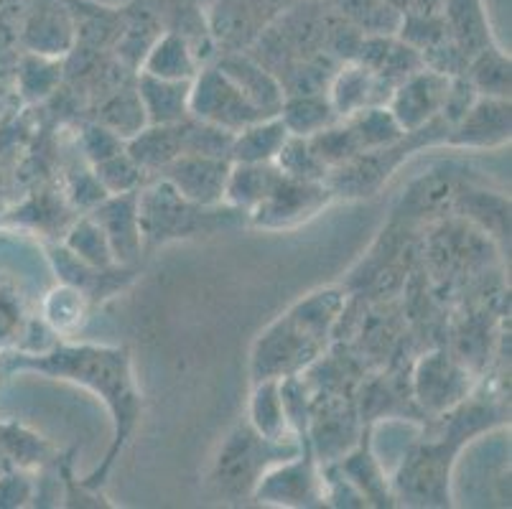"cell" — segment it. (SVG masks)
I'll list each match as a JSON object with an SVG mask.
<instances>
[{
	"label": "cell",
	"instance_id": "52a82bcc",
	"mask_svg": "<svg viewBox=\"0 0 512 509\" xmlns=\"http://www.w3.org/2000/svg\"><path fill=\"white\" fill-rule=\"evenodd\" d=\"M451 77L421 67L418 72L408 74L393 90L388 100V110L403 128V133H413L439 118L441 105L449 92Z\"/></svg>",
	"mask_w": 512,
	"mask_h": 509
},
{
	"label": "cell",
	"instance_id": "7c38bea8",
	"mask_svg": "<svg viewBox=\"0 0 512 509\" xmlns=\"http://www.w3.org/2000/svg\"><path fill=\"white\" fill-rule=\"evenodd\" d=\"M510 140V102L507 97L479 95L462 118L446 133L444 143L459 148H490Z\"/></svg>",
	"mask_w": 512,
	"mask_h": 509
},
{
	"label": "cell",
	"instance_id": "ffe728a7",
	"mask_svg": "<svg viewBox=\"0 0 512 509\" xmlns=\"http://www.w3.org/2000/svg\"><path fill=\"white\" fill-rule=\"evenodd\" d=\"M288 130L278 115L263 118L248 128L237 130L232 138L230 161L232 163H273L278 151L288 140Z\"/></svg>",
	"mask_w": 512,
	"mask_h": 509
},
{
	"label": "cell",
	"instance_id": "f1b7e54d",
	"mask_svg": "<svg viewBox=\"0 0 512 509\" xmlns=\"http://www.w3.org/2000/svg\"><path fill=\"white\" fill-rule=\"evenodd\" d=\"M105 128L113 130L115 135H120L123 140L133 138L136 133H141L146 128V112H143L141 97L138 92H128V95H118L115 100H110L102 110V120Z\"/></svg>",
	"mask_w": 512,
	"mask_h": 509
},
{
	"label": "cell",
	"instance_id": "8992f818",
	"mask_svg": "<svg viewBox=\"0 0 512 509\" xmlns=\"http://www.w3.org/2000/svg\"><path fill=\"white\" fill-rule=\"evenodd\" d=\"M451 454L454 446L449 443H426L413 448L393 482L398 497L416 504H444Z\"/></svg>",
	"mask_w": 512,
	"mask_h": 509
},
{
	"label": "cell",
	"instance_id": "d4e9b609",
	"mask_svg": "<svg viewBox=\"0 0 512 509\" xmlns=\"http://www.w3.org/2000/svg\"><path fill=\"white\" fill-rule=\"evenodd\" d=\"M344 476L349 479V484L362 494V499H370L375 504H390V492H388V484H385V474L377 464V459L372 456V451L367 448H360L357 454L347 456L339 466Z\"/></svg>",
	"mask_w": 512,
	"mask_h": 509
},
{
	"label": "cell",
	"instance_id": "4dcf8cb0",
	"mask_svg": "<svg viewBox=\"0 0 512 509\" xmlns=\"http://www.w3.org/2000/svg\"><path fill=\"white\" fill-rule=\"evenodd\" d=\"M29 44L39 54H64L72 44V28L59 16H39L29 26Z\"/></svg>",
	"mask_w": 512,
	"mask_h": 509
},
{
	"label": "cell",
	"instance_id": "836d02e7",
	"mask_svg": "<svg viewBox=\"0 0 512 509\" xmlns=\"http://www.w3.org/2000/svg\"><path fill=\"white\" fill-rule=\"evenodd\" d=\"M69 191H72V199L77 207H85V209H95L97 204L105 199V189L100 186V181H97L95 171H87V174H79L74 176L72 186H69Z\"/></svg>",
	"mask_w": 512,
	"mask_h": 509
},
{
	"label": "cell",
	"instance_id": "6da1fadb",
	"mask_svg": "<svg viewBox=\"0 0 512 509\" xmlns=\"http://www.w3.org/2000/svg\"><path fill=\"white\" fill-rule=\"evenodd\" d=\"M13 364L77 382L105 400L115 426L113 446L107 451L105 461L95 469V474L82 482L87 489L97 487L118 461L120 451L136 431L138 415H141V392L133 380L128 352L118 347H95V344H59L46 354H18Z\"/></svg>",
	"mask_w": 512,
	"mask_h": 509
},
{
	"label": "cell",
	"instance_id": "30bf717a",
	"mask_svg": "<svg viewBox=\"0 0 512 509\" xmlns=\"http://www.w3.org/2000/svg\"><path fill=\"white\" fill-rule=\"evenodd\" d=\"M283 454H299V446L293 443V446L283 448V443L265 441L253 428H240L237 433H232L225 451L220 454L217 476H220V482L230 484V487H240V484L255 487L260 474L268 469V459L265 456H278V459H283Z\"/></svg>",
	"mask_w": 512,
	"mask_h": 509
},
{
	"label": "cell",
	"instance_id": "ba28073f",
	"mask_svg": "<svg viewBox=\"0 0 512 509\" xmlns=\"http://www.w3.org/2000/svg\"><path fill=\"white\" fill-rule=\"evenodd\" d=\"M230 166V158L181 153L179 158H174L164 168V179L192 204H199V207H222L225 204V184Z\"/></svg>",
	"mask_w": 512,
	"mask_h": 509
},
{
	"label": "cell",
	"instance_id": "1f68e13d",
	"mask_svg": "<svg viewBox=\"0 0 512 509\" xmlns=\"http://www.w3.org/2000/svg\"><path fill=\"white\" fill-rule=\"evenodd\" d=\"M82 314H85V298H82V291L72 286H64L59 291L51 293L49 306H46V316L57 329H72L82 321Z\"/></svg>",
	"mask_w": 512,
	"mask_h": 509
},
{
	"label": "cell",
	"instance_id": "8fae6325",
	"mask_svg": "<svg viewBox=\"0 0 512 509\" xmlns=\"http://www.w3.org/2000/svg\"><path fill=\"white\" fill-rule=\"evenodd\" d=\"M90 217L100 224L105 232L107 245L113 250L115 263H133L141 258L143 235L141 222H138V191L128 194L105 196L100 204L90 212Z\"/></svg>",
	"mask_w": 512,
	"mask_h": 509
},
{
	"label": "cell",
	"instance_id": "e575fe53",
	"mask_svg": "<svg viewBox=\"0 0 512 509\" xmlns=\"http://www.w3.org/2000/svg\"><path fill=\"white\" fill-rule=\"evenodd\" d=\"M13 489H8V479L0 482V507H16L31 497V487L23 482L21 476H13Z\"/></svg>",
	"mask_w": 512,
	"mask_h": 509
},
{
	"label": "cell",
	"instance_id": "d6a6232c",
	"mask_svg": "<svg viewBox=\"0 0 512 509\" xmlns=\"http://www.w3.org/2000/svg\"><path fill=\"white\" fill-rule=\"evenodd\" d=\"M79 146L85 151L87 161L100 163L105 161V158L115 156V153L125 151V140L120 138V135H115L110 128H105L102 123H97L85 128V133L79 138Z\"/></svg>",
	"mask_w": 512,
	"mask_h": 509
},
{
	"label": "cell",
	"instance_id": "4316f807",
	"mask_svg": "<svg viewBox=\"0 0 512 509\" xmlns=\"http://www.w3.org/2000/svg\"><path fill=\"white\" fill-rule=\"evenodd\" d=\"M309 143L329 171H332V168L344 166V163L352 161V158L362 153L360 146H357L355 135H352V130L347 128L344 120H337V123L329 125V128L311 135Z\"/></svg>",
	"mask_w": 512,
	"mask_h": 509
},
{
	"label": "cell",
	"instance_id": "9a60e30c",
	"mask_svg": "<svg viewBox=\"0 0 512 509\" xmlns=\"http://www.w3.org/2000/svg\"><path fill=\"white\" fill-rule=\"evenodd\" d=\"M125 153L141 166L143 174L164 171L184 153V120L171 125H146L141 133L125 140Z\"/></svg>",
	"mask_w": 512,
	"mask_h": 509
},
{
	"label": "cell",
	"instance_id": "603a6c76",
	"mask_svg": "<svg viewBox=\"0 0 512 509\" xmlns=\"http://www.w3.org/2000/svg\"><path fill=\"white\" fill-rule=\"evenodd\" d=\"M347 123V128L355 135L360 151H377V148H388L398 140L406 138L403 128L398 125V120L393 118V112L388 110V105H372L362 107V110L352 112L347 118H342Z\"/></svg>",
	"mask_w": 512,
	"mask_h": 509
},
{
	"label": "cell",
	"instance_id": "f546056e",
	"mask_svg": "<svg viewBox=\"0 0 512 509\" xmlns=\"http://www.w3.org/2000/svg\"><path fill=\"white\" fill-rule=\"evenodd\" d=\"M469 82L477 90V95L484 97H507L510 95V62L500 54H484L474 62Z\"/></svg>",
	"mask_w": 512,
	"mask_h": 509
},
{
	"label": "cell",
	"instance_id": "e0dca14e",
	"mask_svg": "<svg viewBox=\"0 0 512 509\" xmlns=\"http://www.w3.org/2000/svg\"><path fill=\"white\" fill-rule=\"evenodd\" d=\"M141 72L158 79H171V82H192L199 72V59L189 41L171 31L153 41L151 49L143 56Z\"/></svg>",
	"mask_w": 512,
	"mask_h": 509
},
{
	"label": "cell",
	"instance_id": "277c9868",
	"mask_svg": "<svg viewBox=\"0 0 512 509\" xmlns=\"http://www.w3.org/2000/svg\"><path fill=\"white\" fill-rule=\"evenodd\" d=\"M189 118L237 133L268 115H263L248 97L242 95L240 87L220 67H209L199 69L197 77L192 79Z\"/></svg>",
	"mask_w": 512,
	"mask_h": 509
},
{
	"label": "cell",
	"instance_id": "cb8c5ba5",
	"mask_svg": "<svg viewBox=\"0 0 512 509\" xmlns=\"http://www.w3.org/2000/svg\"><path fill=\"white\" fill-rule=\"evenodd\" d=\"M276 168L283 176L296 181H319V184H327L329 168L324 166L319 156L311 148L309 138H296V135H288V140L283 143V148L276 156Z\"/></svg>",
	"mask_w": 512,
	"mask_h": 509
},
{
	"label": "cell",
	"instance_id": "3957f363",
	"mask_svg": "<svg viewBox=\"0 0 512 509\" xmlns=\"http://www.w3.org/2000/svg\"><path fill=\"white\" fill-rule=\"evenodd\" d=\"M220 207H199L179 194L166 179L138 189V222L143 245H164L179 237L197 235L212 222Z\"/></svg>",
	"mask_w": 512,
	"mask_h": 509
},
{
	"label": "cell",
	"instance_id": "9c48e42d",
	"mask_svg": "<svg viewBox=\"0 0 512 509\" xmlns=\"http://www.w3.org/2000/svg\"><path fill=\"white\" fill-rule=\"evenodd\" d=\"M314 456L306 443L304 456H293V459L281 461L273 469H265L260 474L258 484L253 487V494L258 502L278 504V507H304L314 504V499L321 497L319 492V476L314 469Z\"/></svg>",
	"mask_w": 512,
	"mask_h": 509
},
{
	"label": "cell",
	"instance_id": "ac0fdd59",
	"mask_svg": "<svg viewBox=\"0 0 512 509\" xmlns=\"http://www.w3.org/2000/svg\"><path fill=\"white\" fill-rule=\"evenodd\" d=\"M464 390H467V375L462 370H456L444 354L423 359L421 367H418L416 392L428 408H449L456 400H462Z\"/></svg>",
	"mask_w": 512,
	"mask_h": 509
},
{
	"label": "cell",
	"instance_id": "83f0119b",
	"mask_svg": "<svg viewBox=\"0 0 512 509\" xmlns=\"http://www.w3.org/2000/svg\"><path fill=\"white\" fill-rule=\"evenodd\" d=\"M92 171H95L97 181H100V186L105 189L107 196L128 194V191L141 189V166H138L125 151L115 153V156L105 158V161L100 163H92Z\"/></svg>",
	"mask_w": 512,
	"mask_h": 509
},
{
	"label": "cell",
	"instance_id": "4fadbf2b",
	"mask_svg": "<svg viewBox=\"0 0 512 509\" xmlns=\"http://www.w3.org/2000/svg\"><path fill=\"white\" fill-rule=\"evenodd\" d=\"M217 67L232 79L242 90V95L248 97L263 115H278L281 112L283 100H286V90H283L281 79L273 72L263 67V64L253 62L248 56L240 54H227L220 59Z\"/></svg>",
	"mask_w": 512,
	"mask_h": 509
},
{
	"label": "cell",
	"instance_id": "5bb4252c",
	"mask_svg": "<svg viewBox=\"0 0 512 509\" xmlns=\"http://www.w3.org/2000/svg\"><path fill=\"white\" fill-rule=\"evenodd\" d=\"M383 90L393 92V87L357 62L349 64V67H342V72H337V77L332 82V90H329V102H332L334 112L342 120L347 115H352V112L362 110V107L388 105V100L380 95Z\"/></svg>",
	"mask_w": 512,
	"mask_h": 509
},
{
	"label": "cell",
	"instance_id": "d6986e66",
	"mask_svg": "<svg viewBox=\"0 0 512 509\" xmlns=\"http://www.w3.org/2000/svg\"><path fill=\"white\" fill-rule=\"evenodd\" d=\"M281 171L276 163H232L225 184V204L240 214H250L263 202Z\"/></svg>",
	"mask_w": 512,
	"mask_h": 509
},
{
	"label": "cell",
	"instance_id": "7402d4cb",
	"mask_svg": "<svg viewBox=\"0 0 512 509\" xmlns=\"http://www.w3.org/2000/svg\"><path fill=\"white\" fill-rule=\"evenodd\" d=\"M278 118L283 120L286 130L296 138H311L319 130L329 128L339 120L334 112L329 95L324 92H309V95H286Z\"/></svg>",
	"mask_w": 512,
	"mask_h": 509
},
{
	"label": "cell",
	"instance_id": "44dd1931",
	"mask_svg": "<svg viewBox=\"0 0 512 509\" xmlns=\"http://www.w3.org/2000/svg\"><path fill=\"white\" fill-rule=\"evenodd\" d=\"M250 428L265 441H291L293 428L286 415V405H283L281 380L255 382L253 400H250Z\"/></svg>",
	"mask_w": 512,
	"mask_h": 509
},
{
	"label": "cell",
	"instance_id": "7a4b0ae2",
	"mask_svg": "<svg viewBox=\"0 0 512 509\" xmlns=\"http://www.w3.org/2000/svg\"><path fill=\"white\" fill-rule=\"evenodd\" d=\"M344 308L339 288L316 291L271 324L255 342L250 375L253 382L283 380L301 372L327 349L329 336Z\"/></svg>",
	"mask_w": 512,
	"mask_h": 509
},
{
	"label": "cell",
	"instance_id": "5b68a950",
	"mask_svg": "<svg viewBox=\"0 0 512 509\" xmlns=\"http://www.w3.org/2000/svg\"><path fill=\"white\" fill-rule=\"evenodd\" d=\"M329 199H332V191L327 184L296 181L281 174L268 196L250 212V219L263 230H288L319 214L327 207Z\"/></svg>",
	"mask_w": 512,
	"mask_h": 509
},
{
	"label": "cell",
	"instance_id": "2e32d148",
	"mask_svg": "<svg viewBox=\"0 0 512 509\" xmlns=\"http://www.w3.org/2000/svg\"><path fill=\"white\" fill-rule=\"evenodd\" d=\"M189 90L192 82H171L143 74L138 79V97L148 125H171L189 118Z\"/></svg>",
	"mask_w": 512,
	"mask_h": 509
},
{
	"label": "cell",
	"instance_id": "484cf974",
	"mask_svg": "<svg viewBox=\"0 0 512 509\" xmlns=\"http://www.w3.org/2000/svg\"><path fill=\"white\" fill-rule=\"evenodd\" d=\"M64 247H67L69 252H74L79 260H85L87 265H92V268L107 270L113 268V265H118L113 258V250L107 245L105 232L100 230V224H97L90 214H87L85 219H79L72 230L67 232Z\"/></svg>",
	"mask_w": 512,
	"mask_h": 509
}]
</instances>
